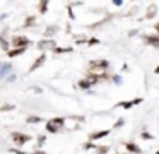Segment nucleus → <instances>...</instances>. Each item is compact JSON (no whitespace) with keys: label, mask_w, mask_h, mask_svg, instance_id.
<instances>
[{"label":"nucleus","mask_w":159,"mask_h":154,"mask_svg":"<svg viewBox=\"0 0 159 154\" xmlns=\"http://www.w3.org/2000/svg\"><path fill=\"white\" fill-rule=\"evenodd\" d=\"M12 140H14L17 146H24V144H28L29 140H33L31 135H28V133H21V132H12Z\"/></svg>","instance_id":"f257e3e1"},{"label":"nucleus","mask_w":159,"mask_h":154,"mask_svg":"<svg viewBox=\"0 0 159 154\" xmlns=\"http://www.w3.org/2000/svg\"><path fill=\"white\" fill-rule=\"evenodd\" d=\"M108 62L106 60H93L89 63V70H93V72H104L108 68Z\"/></svg>","instance_id":"f03ea898"},{"label":"nucleus","mask_w":159,"mask_h":154,"mask_svg":"<svg viewBox=\"0 0 159 154\" xmlns=\"http://www.w3.org/2000/svg\"><path fill=\"white\" fill-rule=\"evenodd\" d=\"M29 43H31V41H29L26 36H14L12 38V44H14L16 48H26Z\"/></svg>","instance_id":"7ed1b4c3"},{"label":"nucleus","mask_w":159,"mask_h":154,"mask_svg":"<svg viewBox=\"0 0 159 154\" xmlns=\"http://www.w3.org/2000/svg\"><path fill=\"white\" fill-rule=\"evenodd\" d=\"M45 60H46V55H45V53H43V55H39V57L36 58L34 62H33V65H31V67H29V72H34V70H38V68L41 67L43 63H45Z\"/></svg>","instance_id":"20e7f679"},{"label":"nucleus","mask_w":159,"mask_h":154,"mask_svg":"<svg viewBox=\"0 0 159 154\" xmlns=\"http://www.w3.org/2000/svg\"><path fill=\"white\" fill-rule=\"evenodd\" d=\"M11 70H12L11 63H0V79L5 77L7 74H11Z\"/></svg>","instance_id":"39448f33"},{"label":"nucleus","mask_w":159,"mask_h":154,"mask_svg":"<svg viewBox=\"0 0 159 154\" xmlns=\"http://www.w3.org/2000/svg\"><path fill=\"white\" fill-rule=\"evenodd\" d=\"M108 133H110V130H101V132H94L89 135V140H99L103 139V137H106Z\"/></svg>","instance_id":"423d86ee"},{"label":"nucleus","mask_w":159,"mask_h":154,"mask_svg":"<svg viewBox=\"0 0 159 154\" xmlns=\"http://www.w3.org/2000/svg\"><path fill=\"white\" fill-rule=\"evenodd\" d=\"M38 48H41V50H46V48H55V41L53 40H43L38 43Z\"/></svg>","instance_id":"0eeeda50"},{"label":"nucleus","mask_w":159,"mask_h":154,"mask_svg":"<svg viewBox=\"0 0 159 154\" xmlns=\"http://www.w3.org/2000/svg\"><path fill=\"white\" fill-rule=\"evenodd\" d=\"M26 51V48H14V50L7 51V57L9 58H14V57H19V55H22Z\"/></svg>","instance_id":"6e6552de"},{"label":"nucleus","mask_w":159,"mask_h":154,"mask_svg":"<svg viewBox=\"0 0 159 154\" xmlns=\"http://www.w3.org/2000/svg\"><path fill=\"white\" fill-rule=\"evenodd\" d=\"M60 130V127H57L55 123L50 120V122H46V132H50V133H57Z\"/></svg>","instance_id":"1a4fd4ad"},{"label":"nucleus","mask_w":159,"mask_h":154,"mask_svg":"<svg viewBox=\"0 0 159 154\" xmlns=\"http://www.w3.org/2000/svg\"><path fill=\"white\" fill-rule=\"evenodd\" d=\"M145 43L152 44V46H159V36H147L145 38Z\"/></svg>","instance_id":"9d476101"},{"label":"nucleus","mask_w":159,"mask_h":154,"mask_svg":"<svg viewBox=\"0 0 159 154\" xmlns=\"http://www.w3.org/2000/svg\"><path fill=\"white\" fill-rule=\"evenodd\" d=\"M127 149H128V152H135V154L142 152V149L137 146V144H127Z\"/></svg>","instance_id":"9b49d317"},{"label":"nucleus","mask_w":159,"mask_h":154,"mask_svg":"<svg viewBox=\"0 0 159 154\" xmlns=\"http://www.w3.org/2000/svg\"><path fill=\"white\" fill-rule=\"evenodd\" d=\"M58 31V27L57 26H50V27H46V31H45V36L46 38H50V36H53V34Z\"/></svg>","instance_id":"f8f14e48"},{"label":"nucleus","mask_w":159,"mask_h":154,"mask_svg":"<svg viewBox=\"0 0 159 154\" xmlns=\"http://www.w3.org/2000/svg\"><path fill=\"white\" fill-rule=\"evenodd\" d=\"M38 10L41 14H45L46 10H48V2H46V0H41V2H39V5H38Z\"/></svg>","instance_id":"ddd939ff"},{"label":"nucleus","mask_w":159,"mask_h":154,"mask_svg":"<svg viewBox=\"0 0 159 154\" xmlns=\"http://www.w3.org/2000/svg\"><path fill=\"white\" fill-rule=\"evenodd\" d=\"M142 99H134V101H127V103H121L120 106H123V108H130V106H134V105H139V103H140Z\"/></svg>","instance_id":"4468645a"},{"label":"nucleus","mask_w":159,"mask_h":154,"mask_svg":"<svg viewBox=\"0 0 159 154\" xmlns=\"http://www.w3.org/2000/svg\"><path fill=\"white\" fill-rule=\"evenodd\" d=\"M52 122H53V123H55V125H57V127H60V128H62V127H63V125H65V118H60V116H57V118H53V120H52Z\"/></svg>","instance_id":"2eb2a0df"},{"label":"nucleus","mask_w":159,"mask_h":154,"mask_svg":"<svg viewBox=\"0 0 159 154\" xmlns=\"http://www.w3.org/2000/svg\"><path fill=\"white\" fill-rule=\"evenodd\" d=\"M26 122H28V123H39V122H43V120L39 118V116L31 115V116H28V118H26Z\"/></svg>","instance_id":"dca6fc26"},{"label":"nucleus","mask_w":159,"mask_h":154,"mask_svg":"<svg viewBox=\"0 0 159 154\" xmlns=\"http://www.w3.org/2000/svg\"><path fill=\"white\" fill-rule=\"evenodd\" d=\"M36 22V19H34V16H29L28 17V19H26L24 21V27H31L33 26V24H34Z\"/></svg>","instance_id":"f3484780"},{"label":"nucleus","mask_w":159,"mask_h":154,"mask_svg":"<svg viewBox=\"0 0 159 154\" xmlns=\"http://www.w3.org/2000/svg\"><path fill=\"white\" fill-rule=\"evenodd\" d=\"M79 87H80V89H89V87H91V82L87 81V79H82V81L79 82Z\"/></svg>","instance_id":"a211bd4d"},{"label":"nucleus","mask_w":159,"mask_h":154,"mask_svg":"<svg viewBox=\"0 0 159 154\" xmlns=\"http://www.w3.org/2000/svg\"><path fill=\"white\" fill-rule=\"evenodd\" d=\"M14 108H16L14 105H2V106H0V113H4V111H12Z\"/></svg>","instance_id":"6ab92c4d"},{"label":"nucleus","mask_w":159,"mask_h":154,"mask_svg":"<svg viewBox=\"0 0 159 154\" xmlns=\"http://www.w3.org/2000/svg\"><path fill=\"white\" fill-rule=\"evenodd\" d=\"M67 51H72V48H53V53H67Z\"/></svg>","instance_id":"aec40b11"},{"label":"nucleus","mask_w":159,"mask_h":154,"mask_svg":"<svg viewBox=\"0 0 159 154\" xmlns=\"http://www.w3.org/2000/svg\"><path fill=\"white\" fill-rule=\"evenodd\" d=\"M96 149H98V154H106L110 147H106V146H101V147H96Z\"/></svg>","instance_id":"412c9836"},{"label":"nucleus","mask_w":159,"mask_h":154,"mask_svg":"<svg viewBox=\"0 0 159 154\" xmlns=\"http://www.w3.org/2000/svg\"><path fill=\"white\" fill-rule=\"evenodd\" d=\"M45 142H46V135H39L38 137V147H41Z\"/></svg>","instance_id":"4be33fe9"},{"label":"nucleus","mask_w":159,"mask_h":154,"mask_svg":"<svg viewBox=\"0 0 159 154\" xmlns=\"http://www.w3.org/2000/svg\"><path fill=\"white\" fill-rule=\"evenodd\" d=\"M86 43H87V44H89V46H93V44H98V43H99V41H98V40H96V38H93V40H87V41H86Z\"/></svg>","instance_id":"5701e85b"},{"label":"nucleus","mask_w":159,"mask_h":154,"mask_svg":"<svg viewBox=\"0 0 159 154\" xmlns=\"http://www.w3.org/2000/svg\"><path fill=\"white\" fill-rule=\"evenodd\" d=\"M142 139H145V140H147V139H152V135H151V133H147V132H144V133H142Z\"/></svg>","instance_id":"b1692460"},{"label":"nucleus","mask_w":159,"mask_h":154,"mask_svg":"<svg viewBox=\"0 0 159 154\" xmlns=\"http://www.w3.org/2000/svg\"><path fill=\"white\" fill-rule=\"evenodd\" d=\"M123 123H125V120H123V118H120V120H118L116 123H115V127H121V125H123Z\"/></svg>","instance_id":"393cba45"},{"label":"nucleus","mask_w":159,"mask_h":154,"mask_svg":"<svg viewBox=\"0 0 159 154\" xmlns=\"http://www.w3.org/2000/svg\"><path fill=\"white\" fill-rule=\"evenodd\" d=\"M154 10H156V9H154V7H152V9H151V12L147 14V17H149V19H151V17H154V14H156Z\"/></svg>","instance_id":"a878e982"},{"label":"nucleus","mask_w":159,"mask_h":154,"mask_svg":"<svg viewBox=\"0 0 159 154\" xmlns=\"http://www.w3.org/2000/svg\"><path fill=\"white\" fill-rule=\"evenodd\" d=\"M31 154H46V152H45V151H43V149H36L34 152H31Z\"/></svg>","instance_id":"bb28decb"},{"label":"nucleus","mask_w":159,"mask_h":154,"mask_svg":"<svg viewBox=\"0 0 159 154\" xmlns=\"http://www.w3.org/2000/svg\"><path fill=\"white\" fill-rule=\"evenodd\" d=\"M12 152H14V154H26L24 151H19V149H12Z\"/></svg>","instance_id":"cd10ccee"},{"label":"nucleus","mask_w":159,"mask_h":154,"mask_svg":"<svg viewBox=\"0 0 159 154\" xmlns=\"http://www.w3.org/2000/svg\"><path fill=\"white\" fill-rule=\"evenodd\" d=\"M14 81H16V75H9L7 82H14Z\"/></svg>","instance_id":"c85d7f7f"},{"label":"nucleus","mask_w":159,"mask_h":154,"mask_svg":"<svg viewBox=\"0 0 159 154\" xmlns=\"http://www.w3.org/2000/svg\"><path fill=\"white\" fill-rule=\"evenodd\" d=\"M156 74H159V65H157V68H156Z\"/></svg>","instance_id":"c756f323"},{"label":"nucleus","mask_w":159,"mask_h":154,"mask_svg":"<svg viewBox=\"0 0 159 154\" xmlns=\"http://www.w3.org/2000/svg\"><path fill=\"white\" fill-rule=\"evenodd\" d=\"M156 29H157V31H159V24H156Z\"/></svg>","instance_id":"7c9ffc66"},{"label":"nucleus","mask_w":159,"mask_h":154,"mask_svg":"<svg viewBox=\"0 0 159 154\" xmlns=\"http://www.w3.org/2000/svg\"><path fill=\"white\" fill-rule=\"evenodd\" d=\"M156 154H159V151H157V152H156Z\"/></svg>","instance_id":"2f4dec72"}]
</instances>
